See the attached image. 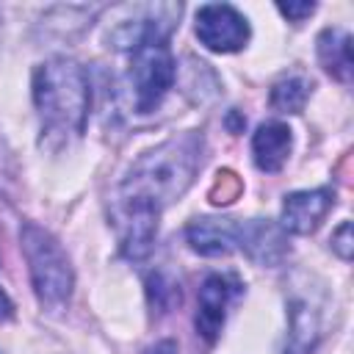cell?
<instances>
[{
  "instance_id": "cell-1",
  "label": "cell",
  "mask_w": 354,
  "mask_h": 354,
  "mask_svg": "<svg viewBox=\"0 0 354 354\" xmlns=\"http://www.w3.org/2000/svg\"><path fill=\"white\" fill-rule=\"evenodd\" d=\"M199 166H202V136L194 130L171 136L133 163L130 174L119 185L116 199L138 202L160 213L166 205H171L188 191Z\"/></svg>"
},
{
  "instance_id": "cell-2",
  "label": "cell",
  "mask_w": 354,
  "mask_h": 354,
  "mask_svg": "<svg viewBox=\"0 0 354 354\" xmlns=\"http://www.w3.org/2000/svg\"><path fill=\"white\" fill-rule=\"evenodd\" d=\"M33 105L47 138L66 144L77 138L88 119L91 86L86 69L72 58H50L33 72Z\"/></svg>"
},
{
  "instance_id": "cell-3",
  "label": "cell",
  "mask_w": 354,
  "mask_h": 354,
  "mask_svg": "<svg viewBox=\"0 0 354 354\" xmlns=\"http://www.w3.org/2000/svg\"><path fill=\"white\" fill-rule=\"evenodd\" d=\"M19 241H22V252L28 260V271H30V282L39 304L53 313L64 310L69 304L72 285H75V274L66 252L47 230L36 224H25L19 232Z\"/></svg>"
},
{
  "instance_id": "cell-4",
  "label": "cell",
  "mask_w": 354,
  "mask_h": 354,
  "mask_svg": "<svg viewBox=\"0 0 354 354\" xmlns=\"http://www.w3.org/2000/svg\"><path fill=\"white\" fill-rule=\"evenodd\" d=\"M177 77V66L166 41H149L133 50L127 69V88L133 97V108L138 113H149L160 105L166 91Z\"/></svg>"
},
{
  "instance_id": "cell-5",
  "label": "cell",
  "mask_w": 354,
  "mask_h": 354,
  "mask_svg": "<svg viewBox=\"0 0 354 354\" xmlns=\"http://www.w3.org/2000/svg\"><path fill=\"white\" fill-rule=\"evenodd\" d=\"M122 19L111 28L108 39L119 50H136L149 41H169V33L180 17V6L158 3V6H124Z\"/></svg>"
},
{
  "instance_id": "cell-6",
  "label": "cell",
  "mask_w": 354,
  "mask_h": 354,
  "mask_svg": "<svg viewBox=\"0 0 354 354\" xmlns=\"http://www.w3.org/2000/svg\"><path fill=\"white\" fill-rule=\"evenodd\" d=\"M196 39L213 53H238L249 41V22L227 3H207L196 11Z\"/></svg>"
},
{
  "instance_id": "cell-7",
  "label": "cell",
  "mask_w": 354,
  "mask_h": 354,
  "mask_svg": "<svg viewBox=\"0 0 354 354\" xmlns=\"http://www.w3.org/2000/svg\"><path fill=\"white\" fill-rule=\"evenodd\" d=\"M243 293V285L235 274H210L199 288L196 304V332L213 343L227 321V310Z\"/></svg>"
},
{
  "instance_id": "cell-8",
  "label": "cell",
  "mask_w": 354,
  "mask_h": 354,
  "mask_svg": "<svg viewBox=\"0 0 354 354\" xmlns=\"http://www.w3.org/2000/svg\"><path fill=\"white\" fill-rule=\"evenodd\" d=\"M158 210L138 205V202H127V199H116L113 205V218H116V232H119V246L127 257L141 260L144 254H149L155 232H158Z\"/></svg>"
},
{
  "instance_id": "cell-9",
  "label": "cell",
  "mask_w": 354,
  "mask_h": 354,
  "mask_svg": "<svg viewBox=\"0 0 354 354\" xmlns=\"http://www.w3.org/2000/svg\"><path fill=\"white\" fill-rule=\"evenodd\" d=\"M335 205V191L313 188V191H293L282 202V230L293 235H310L326 218Z\"/></svg>"
},
{
  "instance_id": "cell-10",
  "label": "cell",
  "mask_w": 354,
  "mask_h": 354,
  "mask_svg": "<svg viewBox=\"0 0 354 354\" xmlns=\"http://www.w3.org/2000/svg\"><path fill=\"white\" fill-rule=\"evenodd\" d=\"M238 249L246 252L260 266H274L288 252L282 230L274 227L271 221H263V218L238 221Z\"/></svg>"
},
{
  "instance_id": "cell-11",
  "label": "cell",
  "mask_w": 354,
  "mask_h": 354,
  "mask_svg": "<svg viewBox=\"0 0 354 354\" xmlns=\"http://www.w3.org/2000/svg\"><path fill=\"white\" fill-rule=\"evenodd\" d=\"M185 238L194 252L216 257V254H230L238 249V221L232 218H196L188 224Z\"/></svg>"
},
{
  "instance_id": "cell-12",
  "label": "cell",
  "mask_w": 354,
  "mask_h": 354,
  "mask_svg": "<svg viewBox=\"0 0 354 354\" xmlns=\"http://www.w3.org/2000/svg\"><path fill=\"white\" fill-rule=\"evenodd\" d=\"M290 147H293V136H290V127L282 124V122H266L257 127V133L252 136V155H254V163L260 171H279L290 155Z\"/></svg>"
},
{
  "instance_id": "cell-13",
  "label": "cell",
  "mask_w": 354,
  "mask_h": 354,
  "mask_svg": "<svg viewBox=\"0 0 354 354\" xmlns=\"http://www.w3.org/2000/svg\"><path fill=\"white\" fill-rule=\"evenodd\" d=\"M318 61L340 83L351 80V36L340 28H326L318 36Z\"/></svg>"
},
{
  "instance_id": "cell-14",
  "label": "cell",
  "mask_w": 354,
  "mask_h": 354,
  "mask_svg": "<svg viewBox=\"0 0 354 354\" xmlns=\"http://www.w3.org/2000/svg\"><path fill=\"white\" fill-rule=\"evenodd\" d=\"M318 337V313L313 304L304 299L290 304V332H288V346L285 354H307L315 346Z\"/></svg>"
},
{
  "instance_id": "cell-15",
  "label": "cell",
  "mask_w": 354,
  "mask_h": 354,
  "mask_svg": "<svg viewBox=\"0 0 354 354\" xmlns=\"http://www.w3.org/2000/svg\"><path fill=\"white\" fill-rule=\"evenodd\" d=\"M310 91H313V80L310 77H304L301 72L285 75L271 88V105L277 111H282V113H299L304 108Z\"/></svg>"
},
{
  "instance_id": "cell-16",
  "label": "cell",
  "mask_w": 354,
  "mask_h": 354,
  "mask_svg": "<svg viewBox=\"0 0 354 354\" xmlns=\"http://www.w3.org/2000/svg\"><path fill=\"white\" fill-rule=\"evenodd\" d=\"M238 191H241L238 177H235L232 171H221L218 180H216V185H213V191H210V199H213L216 205H230V202L238 196Z\"/></svg>"
},
{
  "instance_id": "cell-17",
  "label": "cell",
  "mask_w": 354,
  "mask_h": 354,
  "mask_svg": "<svg viewBox=\"0 0 354 354\" xmlns=\"http://www.w3.org/2000/svg\"><path fill=\"white\" fill-rule=\"evenodd\" d=\"M277 8H279V14L285 17V19H290V22H301V19H307L313 11H315V3H277Z\"/></svg>"
},
{
  "instance_id": "cell-18",
  "label": "cell",
  "mask_w": 354,
  "mask_h": 354,
  "mask_svg": "<svg viewBox=\"0 0 354 354\" xmlns=\"http://www.w3.org/2000/svg\"><path fill=\"white\" fill-rule=\"evenodd\" d=\"M332 249H335L343 260L351 257V224H348V221H343V224L335 230V235H332Z\"/></svg>"
},
{
  "instance_id": "cell-19",
  "label": "cell",
  "mask_w": 354,
  "mask_h": 354,
  "mask_svg": "<svg viewBox=\"0 0 354 354\" xmlns=\"http://www.w3.org/2000/svg\"><path fill=\"white\" fill-rule=\"evenodd\" d=\"M14 315V304H11V299L6 296V290L0 288V321H8Z\"/></svg>"
}]
</instances>
